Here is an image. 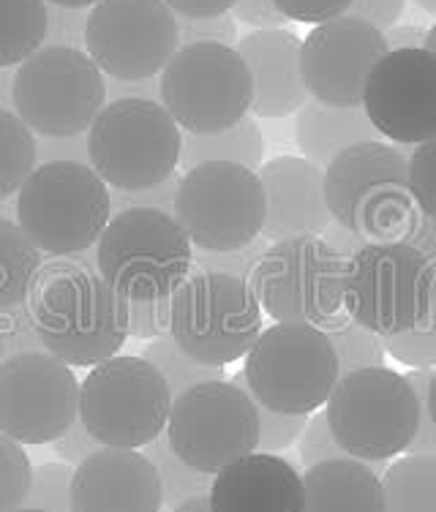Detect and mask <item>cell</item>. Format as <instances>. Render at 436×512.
I'll list each match as a JSON object with an SVG mask.
<instances>
[{"label":"cell","instance_id":"6da1fadb","mask_svg":"<svg viewBox=\"0 0 436 512\" xmlns=\"http://www.w3.org/2000/svg\"><path fill=\"white\" fill-rule=\"evenodd\" d=\"M28 311L41 349L71 368H93L129 341L126 300L85 265L55 259L30 286Z\"/></svg>","mask_w":436,"mask_h":512},{"label":"cell","instance_id":"7a4b0ae2","mask_svg":"<svg viewBox=\"0 0 436 512\" xmlns=\"http://www.w3.org/2000/svg\"><path fill=\"white\" fill-rule=\"evenodd\" d=\"M330 218L363 243L409 240L420 210L409 194V158L382 139L360 142L325 167Z\"/></svg>","mask_w":436,"mask_h":512},{"label":"cell","instance_id":"3957f363","mask_svg":"<svg viewBox=\"0 0 436 512\" xmlns=\"http://www.w3.org/2000/svg\"><path fill=\"white\" fill-rule=\"evenodd\" d=\"M112 218V194L90 164L55 158L30 172L17 191V224L41 254H82Z\"/></svg>","mask_w":436,"mask_h":512},{"label":"cell","instance_id":"277c9868","mask_svg":"<svg viewBox=\"0 0 436 512\" xmlns=\"http://www.w3.org/2000/svg\"><path fill=\"white\" fill-rule=\"evenodd\" d=\"M96 267L123 300H167L191 276L194 246L172 213L126 207L101 232Z\"/></svg>","mask_w":436,"mask_h":512},{"label":"cell","instance_id":"5b68a950","mask_svg":"<svg viewBox=\"0 0 436 512\" xmlns=\"http://www.w3.org/2000/svg\"><path fill=\"white\" fill-rule=\"evenodd\" d=\"M88 164L115 191L161 186L180 167L183 131L156 99L123 96L85 134Z\"/></svg>","mask_w":436,"mask_h":512},{"label":"cell","instance_id":"8992f818","mask_svg":"<svg viewBox=\"0 0 436 512\" xmlns=\"http://www.w3.org/2000/svg\"><path fill=\"white\" fill-rule=\"evenodd\" d=\"M330 431L357 461H390L407 453L420 425V404L404 374L385 365L344 374L325 404Z\"/></svg>","mask_w":436,"mask_h":512},{"label":"cell","instance_id":"52a82bcc","mask_svg":"<svg viewBox=\"0 0 436 512\" xmlns=\"http://www.w3.org/2000/svg\"><path fill=\"white\" fill-rule=\"evenodd\" d=\"M246 390L259 406L284 414H314L341 379L338 355L322 327L276 322L246 355Z\"/></svg>","mask_w":436,"mask_h":512},{"label":"cell","instance_id":"ba28073f","mask_svg":"<svg viewBox=\"0 0 436 512\" xmlns=\"http://www.w3.org/2000/svg\"><path fill=\"white\" fill-rule=\"evenodd\" d=\"M11 104L41 137H80L107 107V82L85 50L44 44L14 71Z\"/></svg>","mask_w":436,"mask_h":512},{"label":"cell","instance_id":"9c48e42d","mask_svg":"<svg viewBox=\"0 0 436 512\" xmlns=\"http://www.w3.org/2000/svg\"><path fill=\"white\" fill-rule=\"evenodd\" d=\"M161 107L180 131L194 137L221 134L251 112L254 82L246 60L227 44H183L159 77Z\"/></svg>","mask_w":436,"mask_h":512},{"label":"cell","instance_id":"30bf717a","mask_svg":"<svg viewBox=\"0 0 436 512\" xmlns=\"http://www.w3.org/2000/svg\"><path fill=\"white\" fill-rule=\"evenodd\" d=\"M436 292V270L412 243H363L349 256L344 311L379 335L415 330Z\"/></svg>","mask_w":436,"mask_h":512},{"label":"cell","instance_id":"8fae6325","mask_svg":"<svg viewBox=\"0 0 436 512\" xmlns=\"http://www.w3.org/2000/svg\"><path fill=\"white\" fill-rule=\"evenodd\" d=\"M262 333V306L246 278L197 270L172 295L169 335L205 365H229L248 355Z\"/></svg>","mask_w":436,"mask_h":512},{"label":"cell","instance_id":"7c38bea8","mask_svg":"<svg viewBox=\"0 0 436 512\" xmlns=\"http://www.w3.org/2000/svg\"><path fill=\"white\" fill-rule=\"evenodd\" d=\"M172 390L137 355H115L93 365L80 384V420L101 447L142 450L167 431Z\"/></svg>","mask_w":436,"mask_h":512},{"label":"cell","instance_id":"4fadbf2b","mask_svg":"<svg viewBox=\"0 0 436 512\" xmlns=\"http://www.w3.org/2000/svg\"><path fill=\"white\" fill-rule=\"evenodd\" d=\"M347 265L322 237H289L270 243L248 284L273 322L325 327L344 311Z\"/></svg>","mask_w":436,"mask_h":512},{"label":"cell","instance_id":"5bb4252c","mask_svg":"<svg viewBox=\"0 0 436 512\" xmlns=\"http://www.w3.org/2000/svg\"><path fill=\"white\" fill-rule=\"evenodd\" d=\"M169 447L180 461L205 474L257 453L259 412L248 390L227 379L202 382L172 398Z\"/></svg>","mask_w":436,"mask_h":512},{"label":"cell","instance_id":"9a60e30c","mask_svg":"<svg viewBox=\"0 0 436 512\" xmlns=\"http://www.w3.org/2000/svg\"><path fill=\"white\" fill-rule=\"evenodd\" d=\"M172 216L199 251H235L265 227V191L254 169L205 161L183 172Z\"/></svg>","mask_w":436,"mask_h":512},{"label":"cell","instance_id":"2e32d148","mask_svg":"<svg viewBox=\"0 0 436 512\" xmlns=\"http://www.w3.org/2000/svg\"><path fill=\"white\" fill-rule=\"evenodd\" d=\"M178 47V14L164 0H101L88 11L85 52L118 82L153 79Z\"/></svg>","mask_w":436,"mask_h":512},{"label":"cell","instance_id":"e0dca14e","mask_svg":"<svg viewBox=\"0 0 436 512\" xmlns=\"http://www.w3.org/2000/svg\"><path fill=\"white\" fill-rule=\"evenodd\" d=\"M80 417V382L50 352H20L0 363V434L20 444H52Z\"/></svg>","mask_w":436,"mask_h":512},{"label":"cell","instance_id":"ac0fdd59","mask_svg":"<svg viewBox=\"0 0 436 512\" xmlns=\"http://www.w3.org/2000/svg\"><path fill=\"white\" fill-rule=\"evenodd\" d=\"M363 109L379 137L415 148L436 137V55L426 47L390 50L363 90Z\"/></svg>","mask_w":436,"mask_h":512},{"label":"cell","instance_id":"d6986e66","mask_svg":"<svg viewBox=\"0 0 436 512\" xmlns=\"http://www.w3.org/2000/svg\"><path fill=\"white\" fill-rule=\"evenodd\" d=\"M385 33L357 17H336L300 44V74L311 99L330 107H363L368 74L387 55Z\"/></svg>","mask_w":436,"mask_h":512},{"label":"cell","instance_id":"ffe728a7","mask_svg":"<svg viewBox=\"0 0 436 512\" xmlns=\"http://www.w3.org/2000/svg\"><path fill=\"white\" fill-rule=\"evenodd\" d=\"M71 507L74 512H161L159 472L139 450L101 447L74 469Z\"/></svg>","mask_w":436,"mask_h":512},{"label":"cell","instance_id":"44dd1931","mask_svg":"<svg viewBox=\"0 0 436 512\" xmlns=\"http://www.w3.org/2000/svg\"><path fill=\"white\" fill-rule=\"evenodd\" d=\"M257 175L265 191L262 237L268 243L325 235L333 221L325 202V169L308 158L278 156L262 164Z\"/></svg>","mask_w":436,"mask_h":512},{"label":"cell","instance_id":"7402d4cb","mask_svg":"<svg viewBox=\"0 0 436 512\" xmlns=\"http://www.w3.org/2000/svg\"><path fill=\"white\" fill-rule=\"evenodd\" d=\"M210 512H303V474L273 453H251L213 477Z\"/></svg>","mask_w":436,"mask_h":512},{"label":"cell","instance_id":"603a6c76","mask_svg":"<svg viewBox=\"0 0 436 512\" xmlns=\"http://www.w3.org/2000/svg\"><path fill=\"white\" fill-rule=\"evenodd\" d=\"M300 44L303 41L284 28L251 30L235 50L246 60L254 82L251 112L257 118H287L298 115L308 101L300 74Z\"/></svg>","mask_w":436,"mask_h":512},{"label":"cell","instance_id":"cb8c5ba5","mask_svg":"<svg viewBox=\"0 0 436 512\" xmlns=\"http://www.w3.org/2000/svg\"><path fill=\"white\" fill-rule=\"evenodd\" d=\"M303 512H385V488L366 461L336 458L303 474Z\"/></svg>","mask_w":436,"mask_h":512},{"label":"cell","instance_id":"d4e9b609","mask_svg":"<svg viewBox=\"0 0 436 512\" xmlns=\"http://www.w3.org/2000/svg\"><path fill=\"white\" fill-rule=\"evenodd\" d=\"M295 139L303 158L325 169L338 153H344L352 145L382 137L371 126L363 107H330L317 99H308L298 109Z\"/></svg>","mask_w":436,"mask_h":512},{"label":"cell","instance_id":"484cf974","mask_svg":"<svg viewBox=\"0 0 436 512\" xmlns=\"http://www.w3.org/2000/svg\"><path fill=\"white\" fill-rule=\"evenodd\" d=\"M262 156H265L262 131L254 123V118L246 115L238 126L227 128L221 134H210V137L186 134L183 150H180V167L189 172L205 161H232V164H243V167L257 172L262 167Z\"/></svg>","mask_w":436,"mask_h":512},{"label":"cell","instance_id":"4316f807","mask_svg":"<svg viewBox=\"0 0 436 512\" xmlns=\"http://www.w3.org/2000/svg\"><path fill=\"white\" fill-rule=\"evenodd\" d=\"M50 25L47 0H0V69L22 66L44 47Z\"/></svg>","mask_w":436,"mask_h":512},{"label":"cell","instance_id":"83f0119b","mask_svg":"<svg viewBox=\"0 0 436 512\" xmlns=\"http://www.w3.org/2000/svg\"><path fill=\"white\" fill-rule=\"evenodd\" d=\"M41 270V251L20 224L0 218V314L28 303L30 286Z\"/></svg>","mask_w":436,"mask_h":512},{"label":"cell","instance_id":"f1b7e54d","mask_svg":"<svg viewBox=\"0 0 436 512\" xmlns=\"http://www.w3.org/2000/svg\"><path fill=\"white\" fill-rule=\"evenodd\" d=\"M385 512H436V455H407L382 480Z\"/></svg>","mask_w":436,"mask_h":512},{"label":"cell","instance_id":"f546056e","mask_svg":"<svg viewBox=\"0 0 436 512\" xmlns=\"http://www.w3.org/2000/svg\"><path fill=\"white\" fill-rule=\"evenodd\" d=\"M39 161V145L17 112L0 107V202L14 197Z\"/></svg>","mask_w":436,"mask_h":512},{"label":"cell","instance_id":"4dcf8cb0","mask_svg":"<svg viewBox=\"0 0 436 512\" xmlns=\"http://www.w3.org/2000/svg\"><path fill=\"white\" fill-rule=\"evenodd\" d=\"M142 453L148 455L150 463L156 466L161 480V493H164V507L175 510L180 504L191 502V499H199V496H208L210 485H213V477L216 474H205L191 469L189 463H183L175 455V450L169 447L167 431L153 439L150 444L142 447Z\"/></svg>","mask_w":436,"mask_h":512},{"label":"cell","instance_id":"1f68e13d","mask_svg":"<svg viewBox=\"0 0 436 512\" xmlns=\"http://www.w3.org/2000/svg\"><path fill=\"white\" fill-rule=\"evenodd\" d=\"M139 357H145L156 371H159L164 379H167L169 390L172 395L186 393L189 387L202 382H216V379H227V371H224V365H205L197 363L194 357H189L178 344H175V338L169 333L159 335V338H153L148 346H145V352Z\"/></svg>","mask_w":436,"mask_h":512},{"label":"cell","instance_id":"d6a6232c","mask_svg":"<svg viewBox=\"0 0 436 512\" xmlns=\"http://www.w3.org/2000/svg\"><path fill=\"white\" fill-rule=\"evenodd\" d=\"M322 330H325L330 344L336 349L341 376L360 371V368H371V365L385 363L382 335L368 330V327L357 325L347 311H341L336 319H330Z\"/></svg>","mask_w":436,"mask_h":512},{"label":"cell","instance_id":"836d02e7","mask_svg":"<svg viewBox=\"0 0 436 512\" xmlns=\"http://www.w3.org/2000/svg\"><path fill=\"white\" fill-rule=\"evenodd\" d=\"M30 483H33V463L20 442L0 434V512H14L25 507Z\"/></svg>","mask_w":436,"mask_h":512},{"label":"cell","instance_id":"e575fe53","mask_svg":"<svg viewBox=\"0 0 436 512\" xmlns=\"http://www.w3.org/2000/svg\"><path fill=\"white\" fill-rule=\"evenodd\" d=\"M436 270V262H431ZM387 355H393L398 363L415 365V368H434L436 365V292L428 308L426 319L407 333L382 335Z\"/></svg>","mask_w":436,"mask_h":512},{"label":"cell","instance_id":"d590c367","mask_svg":"<svg viewBox=\"0 0 436 512\" xmlns=\"http://www.w3.org/2000/svg\"><path fill=\"white\" fill-rule=\"evenodd\" d=\"M71 477H74V469L63 461L33 466V483H30L25 507L44 512H74Z\"/></svg>","mask_w":436,"mask_h":512},{"label":"cell","instance_id":"8d00e7d4","mask_svg":"<svg viewBox=\"0 0 436 512\" xmlns=\"http://www.w3.org/2000/svg\"><path fill=\"white\" fill-rule=\"evenodd\" d=\"M409 194L417 210L436 221V137L409 153Z\"/></svg>","mask_w":436,"mask_h":512},{"label":"cell","instance_id":"74e56055","mask_svg":"<svg viewBox=\"0 0 436 512\" xmlns=\"http://www.w3.org/2000/svg\"><path fill=\"white\" fill-rule=\"evenodd\" d=\"M259 444L257 453H281L298 442L306 431L311 414H284L273 412L268 406H259Z\"/></svg>","mask_w":436,"mask_h":512},{"label":"cell","instance_id":"f35d334b","mask_svg":"<svg viewBox=\"0 0 436 512\" xmlns=\"http://www.w3.org/2000/svg\"><path fill=\"white\" fill-rule=\"evenodd\" d=\"M268 240L259 235L254 243H248L235 251H197L194 254V265L197 270H216V273H229V276L251 278L254 267L259 265L262 254L268 251Z\"/></svg>","mask_w":436,"mask_h":512},{"label":"cell","instance_id":"ab89813d","mask_svg":"<svg viewBox=\"0 0 436 512\" xmlns=\"http://www.w3.org/2000/svg\"><path fill=\"white\" fill-rule=\"evenodd\" d=\"M126 316H129V338L153 341V338L169 333L172 297L167 300H126Z\"/></svg>","mask_w":436,"mask_h":512},{"label":"cell","instance_id":"60d3db41","mask_svg":"<svg viewBox=\"0 0 436 512\" xmlns=\"http://www.w3.org/2000/svg\"><path fill=\"white\" fill-rule=\"evenodd\" d=\"M336 458H347V453L341 450V444L336 442V436L330 431L327 414H311L303 436H300V461L306 469L317 466L322 461H336Z\"/></svg>","mask_w":436,"mask_h":512},{"label":"cell","instance_id":"b9f144b4","mask_svg":"<svg viewBox=\"0 0 436 512\" xmlns=\"http://www.w3.org/2000/svg\"><path fill=\"white\" fill-rule=\"evenodd\" d=\"M180 47L183 44H197V41H213V44H227L232 47L238 39V25L232 14H218V17H205V20H178Z\"/></svg>","mask_w":436,"mask_h":512},{"label":"cell","instance_id":"7bdbcfd3","mask_svg":"<svg viewBox=\"0 0 436 512\" xmlns=\"http://www.w3.org/2000/svg\"><path fill=\"white\" fill-rule=\"evenodd\" d=\"M276 9L295 22L322 25L327 20L344 17L352 6V0H273Z\"/></svg>","mask_w":436,"mask_h":512},{"label":"cell","instance_id":"ee69618b","mask_svg":"<svg viewBox=\"0 0 436 512\" xmlns=\"http://www.w3.org/2000/svg\"><path fill=\"white\" fill-rule=\"evenodd\" d=\"M6 325H3V360L20 352H39L36 346H41L39 333L33 327V316H30L28 306H20L9 311Z\"/></svg>","mask_w":436,"mask_h":512},{"label":"cell","instance_id":"f6af8a7d","mask_svg":"<svg viewBox=\"0 0 436 512\" xmlns=\"http://www.w3.org/2000/svg\"><path fill=\"white\" fill-rule=\"evenodd\" d=\"M85 22H88V11L50 6L47 41H50V44H60V47H77V50H85Z\"/></svg>","mask_w":436,"mask_h":512},{"label":"cell","instance_id":"bcb514c9","mask_svg":"<svg viewBox=\"0 0 436 512\" xmlns=\"http://www.w3.org/2000/svg\"><path fill=\"white\" fill-rule=\"evenodd\" d=\"M178 183V175H172V178L164 180L161 186L145 188V191H115L112 205H118V210H126V207H156V210L172 213V207H175V194H178Z\"/></svg>","mask_w":436,"mask_h":512},{"label":"cell","instance_id":"7dc6e473","mask_svg":"<svg viewBox=\"0 0 436 512\" xmlns=\"http://www.w3.org/2000/svg\"><path fill=\"white\" fill-rule=\"evenodd\" d=\"M96 450H101L99 439H93V434L82 425L80 417L74 420V425H71L66 434L52 442V453L58 455L63 463H69V466H80Z\"/></svg>","mask_w":436,"mask_h":512},{"label":"cell","instance_id":"c3c4849f","mask_svg":"<svg viewBox=\"0 0 436 512\" xmlns=\"http://www.w3.org/2000/svg\"><path fill=\"white\" fill-rule=\"evenodd\" d=\"M404 6H407V0H352L347 14L349 17H357V20L371 22L374 28L385 33L404 14Z\"/></svg>","mask_w":436,"mask_h":512},{"label":"cell","instance_id":"681fc988","mask_svg":"<svg viewBox=\"0 0 436 512\" xmlns=\"http://www.w3.org/2000/svg\"><path fill=\"white\" fill-rule=\"evenodd\" d=\"M232 17H238L240 22H246L257 30L281 28L287 22V17L276 9L273 0H238L232 6Z\"/></svg>","mask_w":436,"mask_h":512},{"label":"cell","instance_id":"f907efd6","mask_svg":"<svg viewBox=\"0 0 436 512\" xmlns=\"http://www.w3.org/2000/svg\"><path fill=\"white\" fill-rule=\"evenodd\" d=\"M169 9L178 17L186 20H205V17H218V14H229L238 0H164Z\"/></svg>","mask_w":436,"mask_h":512},{"label":"cell","instance_id":"816d5d0a","mask_svg":"<svg viewBox=\"0 0 436 512\" xmlns=\"http://www.w3.org/2000/svg\"><path fill=\"white\" fill-rule=\"evenodd\" d=\"M428 30L420 25H393L385 30L387 50H415V47H426Z\"/></svg>","mask_w":436,"mask_h":512},{"label":"cell","instance_id":"f5cc1de1","mask_svg":"<svg viewBox=\"0 0 436 512\" xmlns=\"http://www.w3.org/2000/svg\"><path fill=\"white\" fill-rule=\"evenodd\" d=\"M407 243H412L420 254L428 256V262H436V221L420 213Z\"/></svg>","mask_w":436,"mask_h":512},{"label":"cell","instance_id":"db71d44e","mask_svg":"<svg viewBox=\"0 0 436 512\" xmlns=\"http://www.w3.org/2000/svg\"><path fill=\"white\" fill-rule=\"evenodd\" d=\"M322 240H325L327 246L333 248V251H338L341 256H352L357 251V248L363 246V240L357 235H352L349 229H344L341 224H336V221H330V227L325 229V235H322Z\"/></svg>","mask_w":436,"mask_h":512},{"label":"cell","instance_id":"11a10c76","mask_svg":"<svg viewBox=\"0 0 436 512\" xmlns=\"http://www.w3.org/2000/svg\"><path fill=\"white\" fill-rule=\"evenodd\" d=\"M101 0H47V6H58V9H82L90 11Z\"/></svg>","mask_w":436,"mask_h":512},{"label":"cell","instance_id":"9f6ffc18","mask_svg":"<svg viewBox=\"0 0 436 512\" xmlns=\"http://www.w3.org/2000/svg\"><path fill=\"white\" fill-rule=\"evenodd\" d=\"M172 512H210V502L208 496H199V499H191V502L180 504V507H175Z\"/></svg>","mask_w":436,"mask_h":512},{"label":"cell","instance_id":"6f0895ef","mask_svg":"<svg viewBox=\"0 0 436 512\" xmlns=\"http://www.w3.org/2000/svg\"><path fill=\"white\" fill-rule=\"evenodd\" d=\"M428 412H431V420L436 423V371H434V382L428 387Z\"/></svg>","mask_w":436,"mask_h":512},{"label":"cell","instance_id":"680465c9","mask_svg":"<svg viewBox=\"0 0 436 512\" xmlns=\"http://www.w3.org/2000/svg\"><path fill=\"white\" fill-rule=\"evenodd\" d=\"M415 3L423 11H428V14H434V17H436V0H415Z\"/></svg>","mask_w":436,"mask_h":512},{"label":"cell","instance_id":"91938a15","mask_svg":"<svg viewBox=\"0 0 436 512\" xmlns=\"http://www.w3.org/2000/svg\"><path fill=\"white\" fill-rule=\"evenodd\" d=\"M426 50H431L436 55V25L428 30V39H426Z\"/></svg>","mask_w":436,"mask_h":512},{"label":"cell","instance_id":"94428289","mask_svg":"<svg viewBox=\"0 0 436 512\" xmlns=\"http://www.w3.org/2000/svg\"><path fill=\"white\" fill-rule=\"evenodd\" d=\"M3 325H6V316L0 314V363H3Z\"/></svg>","mask_w":436,"mask_h":512},{"label":"cell","instance_id":"6125c7cd","mask_svg":"<svg viewBox=\"0 0 436 512\" xmlns=\"http://www.w3.org/2000/svg\"><path fill=\"white\" fill-rule=\"evenodd\" d=\"M14 512H44V510H33V507H20V510H14Z\"/></svg>","mask_w":436,"mask_h":512}]
</instances>
